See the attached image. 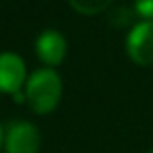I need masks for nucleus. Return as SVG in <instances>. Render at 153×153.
Returning <instances> with one entry per match:
<instances>
[{
  "mask_svg": "<svg viewBox=\"0 0 153 153\" xmlns=\"http://www.w3.org/2000/svg\"><path fill=\"white\" fill-rule=\"evenodd\" d=\"M60 95H62V82L54 70L43 68L29 76L25 87V99L37 114H47L54 111L60 101Z\"/></svg>",
  "mask_w": 153,
  "mask_h": 153,
  "instance_id": "1",
  "label": "nucleus"
},
{
  "mask_svg": "<svg viewBox=\"0 0 153 153\" xmlns=\"http://www.w3.org/2000/svg\"><path fill=\"white\" fill-rule=\"evenodd\" d=\"M25 82V64L14 52L0 54V91L10 93L16 101H22V85Z\"/></svg>",
  "mask_w": 153,
  "mask_h": 153,
  "instance_id": "2",
  "label": "nucleus"
},
{
  "mask_svg": "<svg viewBox=\"0 0 153 153\" xmlns=\"http://www.w3.org/2000/svg\"><path fill=\"white\" fill-rule=\"evenodd\" d=\"M126 51L136 64H153V22H142L130 31L126 39Z\"/></svg>",
  "mask_w": 153,
  "mask_h": 153,
  "instance_id": "3",
  "label": "nucleus"
},
{
  "mask_svg": "<svg viewBox=\"0 0 153 153\" xmlns=\"http://www.w3.org/2000/svg\"><path fill=\"white\" fill-rule=\"evenodd\" d=\"M8 153H37L41 146V134L29 122H14L4 138Z\"/></svg>",
  "mask_w": 153,
  "mask_h": 153,
  "instance_id": "4",
  "label": "nucleus"
},
{
  "mask_svg": "<svg viewBox=\"0 0 153 153\" xmlns=\"http://www.w3.org/2000/svg\"><path fill=\"white\" fill-rule=\"evenodd\" d=\"M37 56L49 66H58L66 56V39L54 29H47L37 39Z\"/></svg>",
  "mask_w": 153,
  "mask_h": 153,
  "instance_id": "5",
  "label": "nucleus"
},
{
  "mask_svg": "<svg viewBox=\"0 0 153 153\" xmlns=\"http://www.w3.org/2000/svg\"><path fill=\"white\" fill-rule=\"evenodd\" d=\"M112 2H114V0H70L74 10H78L79 14H85V16L101 14V12L107 10Z\"/></svg>",
  "mask_w": 153,
  "mask_h": 153,
  "instance_id": "6",
  "label": "nucleus"
},
{
  "mask_svg": "<svg viewBox=\"0 0 153 153\" xmlns=\"http://www.w3.org/2000/svg\"><path fill=\"white\" fill-rule=\"evenodd\" d=\"M132 18H134V12L132 10H128V8H116L111 16V22L114 23V25L122 27V25H128V23L132 22Z\"/></svg>",
  "mask_w": 153,
  "mask_h": 153,
  "instance_id": "7",
  "label": "nucleus"
},
{
  "mask_svg": "<svg viewBox=\"0 0 153 153\" xmlns=\"http://www.w3.org/2000/svg\"><path fill=\"white\" fill-rule=\"evenodd\" d=\"M136 14L146 18V22H153V0H136Z\"/></svg>",
  "mask_w": 153,
  "mask_h": 153,
  "instance_id": "8",
  "label": "nucleus"
},
{
  "mask_svg": "<svg viewBox=\"0 0 153 153\" xmlns=\"http://www.w3.org/2000/svg\"><path fill=\"white\" fill-rule=\"evenodd\" d=\"M2 143H4V132H2V126H0V147H2Z\"/></svg>",
  "mask_w": 153,
  "mask_h": 153,
  "instance_id": "9",
  "label": "nucleus"
},
{
  "mask_svg": "<svg viewBox=\"0 0 153 153\" xmlns=\"http://www.w3.org/2000/svg\"><path fill=\"white\" fill-rule=\"evenodd\" d=\"M151 153H153V151H151Z\"/></svg>",
  "mask_w": 153,
  "mask_h": 153,
  "instance_id": "10",
  "label": "nucleus"
}]
</instances>
